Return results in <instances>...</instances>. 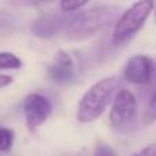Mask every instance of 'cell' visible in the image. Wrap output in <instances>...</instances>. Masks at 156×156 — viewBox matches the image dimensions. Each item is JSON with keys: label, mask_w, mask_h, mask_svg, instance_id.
Here are the masks:
<instances>
[{"label": "cell", "mask_w": 156, "mask_h": 156, "mask_svg": "<svg viewBox=\"0 0 156 156\" xmlns=\"http://www.w3.org/2000/svg\"><path fill=\"white\" fill-rule=\"evenodd\" d=\"M133 156H156V145L155 144H149L148 147L136 152Z\"/></svg>", "instance_id": "cell-13"}, {"label": "cell", "mask_w": 156, "mask_h": 156, "mask_svg": "<svg viewBox=\"0 0 156 156\" xmlns=\"http://www.w3.org/2000/svg\"><path fill=\"white\" fill-rule=\"evenodd\" d=\"M119 86L116 77H107L94 82L80 99L77 107V119L81 123H90L101 116L112 103Z\"/></svg>", "instance_id": "cell-2"}, {"label": "cell", "mask_w": 156, "mask_h": 156, "mask_svg": "<svg viewBox=\"0 0 156 156\" xmlns=\"http://www.w3.org/2000/svg\"><path fill=\"white\" fill-rule=\"evenodd\" d=\"M152 10H154V2L151 0H141L126 8L114 26L111 36L114 45L121 47L132 40L144 27Z\"/></svg>", "instance_id": "cell-3"}, {"label": "cell", "mask_w": 156, "mask_h": 156, "mask_svg": "<svg viewBox=\"0 0 156 156\" xmlns=\"http://www.w3.org/2000/svg\"><path fill=\"white\" fill-rule=\"evenodd\" d=\"M93 156H116L115 151L105 143H99L94 148Z\"/></svg>", "instance_id": "cell-12"}, {"label": "cell", "mask_w": 156, "mask_h": 156, "mask_svg": "<svg viewBox=\"0 0 156 156\" xmlns=\"http://www.w3.org/2000/svg\"><path fill=\"white\" fill-rule=\"evenodd\" d=\"M14 81V78L7 74H0V88H5Z\"/></svg>", "instance_id": "cell-14"}, {"label": "cell", "mask_w": 156, "mask_h": 156, "mask_svg": "<svg viewBox=\"0 0 156 156\" xmlns=\"http://www.w3.org/2000/svg\"><path fill=\"white\" fill-rule=\"evenodd\" d=\"M155 62L147 55H134L129 58L123 69V78L130 83L145 85L152 80Z\"/></svg>", "instance_id": "cell-6"}, {"label": "cell", "mask_w": 156, "mask_h": 156, "mask_svg": "<svg viewBox=\"0 0 156 156\" xmlns=\"http://www.w3.org/2000/svg\"><path fill=\"white\" fill-rule=\"evenodd\" d=\"M85 5H88V2H78V0H62L59 3V7L62 8V11H78L81 8H83Z\"/></svg>", "instance_id": "cell-11"}, {"label": "cell", "mask_w": 156, "mask_h": 156, "mask_svg": "<svg viewBox=\"0 0 156 156\" xmlns=\"http://www.w3.org/2000/svg\"><path fill=\"white\" fill-rule=\"evenodd\" d=\"M69 19L56 12H48L38 16L32 25V32L40 38H49L65 29Z\"/></svg>", "instance_id": "cell-7"}, {"label": "cell", "mask_w": 156, "mask_h": 156, "mask_svg": "<svg viewBox=\"0 0 156 156\" xmlns=\"http://www.w3.org/2000/svg\"><path fill=\"white\" fill-rule=\"evenodd\" d=\"M137 99L129 89H119L114 96L110 111V125L115 130H126L137 116Z\"/></svg>", "instance_id": "cell-4"}, {"label": "cell", "mask_w": 156, "mask_h": 156, "mask_svg": "<svg viewBox=\"0 0 156 156\" xmlns=\"http://www.w3.org/2000/svg\"><path fill=\"white\" fill-rule=\"evenodd\" d=\"M119 8L111 4H100L81 11L70 18L65 26L66 37L71 41H82L105 29L115 21Z\"/></svg>", "instance_id": "cell-1"}, {"label": "cell", "mask_w": 156, "mask_h": 156, "mask_svg": "<svg viewBox=\"0 0 156 156\" xmlns=\"http://www.w3.org/2000/svg\"><path fill=\"white\" fill-rule=\"evenodd\" d=\"M49 78L58 83H67L74 77V66L59 65V63H52L47 70Z\"/></svg>", "instance_id": "cell-8"}, {"label": "cell", "mask_w": 156, "mask_h": 156, "mask_svg": "<svg viewBox=\"0 0 156 156\" xmlns=\"http://www.w3.org/2000/svg\"><path fill=\"white\" fill-rule=\"evenodd\" d=\"M23 112L26 127L30 133H34L43 126L52 114V103L47 96L40 93H30L25 97Z\"/></svg>", "instance_id": "cell-5"}, {"label": "cell", "mask_w": 156, "mask_h": 156, "mask_svg": "<svg viewBox=\"0 0 156 156\" xmlns=\"http://www.w3.org/2000/svg\"><path fill=\"white\" fill-rule=\"evenodd\" d=\"M15 140V133L10 127H0V152L11 151Z\"/></svg>", "instance_id": "cell-10"}, {"label": "cell", "mask_w": 156, "mask_h": 156, "mask_svg": "<svg viewBox=\"0 0 156 156\" xmlns=\"http://www.w3.org/2000/svg\"><path fill=\"white\" fill-rule=\"evenodd\" d=\"M22 67V60L15 54L8 51L0 52V70H18Z\"/></svg>", "instance_id": "cell-9"}]
</instances>
